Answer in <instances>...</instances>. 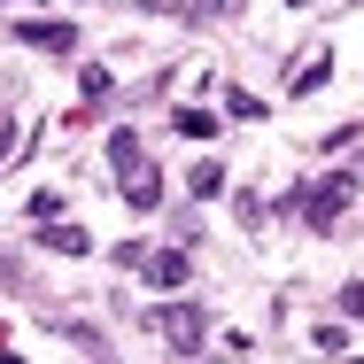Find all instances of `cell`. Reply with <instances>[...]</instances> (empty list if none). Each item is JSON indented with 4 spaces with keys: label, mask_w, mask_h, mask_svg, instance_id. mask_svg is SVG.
I'll return each mask as SVG.
<instances>
[{
    "label": "cell",
    "mask_w": 364,
    "mask_h": 364,
    "mask_svg": "<svg viewBox=\"0 0 364 364\" xmlns=\"http://www.w3.org/2000/svg\"><path fill=\"white\" fill-rule=\"evenodd\" d=\"M349 194H357V171H333V178H326V186H318V194L302 202V218H310V232H326V225L341 218V202H349Z\"/></svg>",
    "instance_id": "obj_1"
},
{
    "label": "cell",
    "mask_w": 364,
    "mask_h": 364,
    "mask_svg": "<svg viewBox=\"0 0 364 364\" xmlns=\"http://www.w3.org/2000/svg\"><path fill=\"white\" fill-rule=\"evenodd\" d=\"M16 47H39V55H70V47H77V31L63 23V16H31V23L16 31Z\"/></svg>",
    "instance_id": "obj_2"
},
{
    "label": "cell",
    "mask_w": 364,
    "mask_h": 364,
    "mask_svg": "<svg viewBox=\"0 0 364 364\" xmlns=\"http://www.w3.org/2000/svg\"><path fill=\"white\" fill-rule=\"evenodd\" d=\"M163 341H171L178 357H194V349H202V310H194V302H178V310H163Z\"/></svg>",
    "instance_id": "obj_3"
},
{
    "label": "cell",
    "mask_w": 364,
    "mask_h": 364,
    "mask_svg": "<svg viewBox=\"0 0 364 364\" xmlns=\"http://www.w3.org/2000/svg\"><path fill=\"white\" fill-rule=\"evenodd\" d=\"M147 279L171 294V287H186V248H163V256H147Z\"/></svg>",
    "instance_id": "obj_4"
},
{
    "label": "cell",
    "mask_w": 364,
    "mask_h": 364,
    "mask_svg": "<svg viewBox=\"0 0 364 364\" xmlns=\"http://www.w3.org/2000/svg\"><path fill=\"white\" fill-rule=\"evenodd\" d=\"M109 163H117L124 178L140 171V132H132V124H117V132H109Z\"/></svg>",
    "instance_id": "obj_5"
},
{
    "label": "cell",
    "mask_w": 364,
    "mask_h": 364,
    "mask_svg": "<svg viewBox=\"0 0 364 364\" xmlns=\"http://www.w3.org/2000/svg\"><path fill=\"white\" fill-rule=\"evenodd\" d=\"M124 202H132V210H155V202H163V178H155V171H132V178H124Z\"/></svg>",
    "instance_id": "obj_6"
},
{
    "label": "cell",
    "mask_w": 364,
    "mask_h": 364,
    "mask_svg": "<svg viewBox=\"0 0 364 364\" xmlns=\"http://www.w3.org/2000/svg\"><path fill=\"white\" fill-rule=\"evenodd\" d=\"M186 194H194V202L225 194V163H194V171H186Z\"/></svg>",
    "instance_id": "obj_7"
},
{
    "label": "cell",
    "mask_w": 364,
    "mask_h": 364,
    "mask_svg": "<svg viewBox=\"0 0 364 364\" xmlns=\"http://www.w3.org/2000/svg\"><path fill=\"white\" fill-rule=\"evenodd\" d=\"M326 77H333V55H310V63H302V70H294V93H318V85H326Z\"/></svg>",
    "instance_id": "obj_8"
},
{
    "label": "cell",
    "mask_w": 364,
    "mask_h": 364,
    "mask_svg": "<svg viewBox=\"0 0 364 364\" xmlns=\"http://www.w3.org/2000/svg\"><path fill=\"white\" fill-rule=\"evenodd\" d=\"M171 124H178V132H186V140H210V132H218V117H210V109H178V117H171Z\"/></svg>",
    "instance_id": "obj_9"
},
{
    "label": "cell",
    "mask_w": 364,
    "mask_h": 364,
    "mask_svg": "<svg viewBox=\"0 0 364 364\" xmlns=\"http://www.w3.org/2000/svg\"><path fill=\"white\" fill-rule=\"evenodd\" d=\"M225 109H232L240 124H256V117H264V101H256V93H240V85H232V101H225Z\"/></svg>",
    "instance_id": "obj_10"
},
{
    "label": "cell",
    "mask_w": 364,
    "mask_h": 364,
    "mask_svg": "<svg viewBox=\"0 0 364 364\" xmlns=\"http://www.w3.org/2000/svg\"><path fill=\"white\" fill-rule=\"evenodd\" d=\"M47 240H55V248H63V256H85V232H77V225H55V232H47Z\"/></svg>",
    "instance_id": "obj_11"
},
{
    "label": "cell",
    "mask_w": 364,
    "mask_h": 364,
    "mask_svg": "<svg viewBox=\"0 0 364 364\" xmlns=\"http://www.w3.org/2000/svg\"><path fill=\"white\" fill-rule=\"evenodd\" d=\"M341 310H349V318H364V287H357V279L341 287Z\"/></svg>",
    "instance_id": "obj_12"
},
{
    "label": "cell",
    "mask_w": 364,
    "mask_h": 364,
    "mask_svg": "<svg viewBox=\"0 0 364 364\" xmlns=\"http://www.w3.org/2000/svg\"><path fill=\"white\" fill-rule=\"evenodd\" d=\"M0 364H23V357H8V349H0Z\"/></svg>",
    "instance_id": "obj_13"
}]
</instances>
